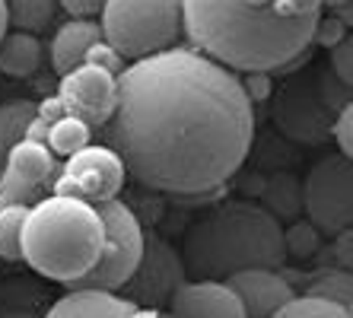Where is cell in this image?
<instances>
[{
	"instance_id": "obj_25",
	"label": "cell",
	"mask_w": 353,
	"mask_h": 318,
	"mask_svg": "<svg viewBox=\"0 0 353 318\" xmlns=\"http://www.w3.org/2000/svg\"><path fill=\"white\" fill-rule=\"evenodd\" d=\"M328 70L341 83L350 86V80H353V39H350V32L337 41V45L328 48Z\"/></svg>"
},
{
	"instance_id": "obj_3",
	"label": "cell",
	"mask_w": 353,
	"mask_h": 318,
	"mask_svg": "<svg viewBox=\"0 0 353 318\" xmlns=\"http://www.w3.org/2000/svg\"><path fill=\"white\" fill-rule=\"evenodd\" d=\"M179 255L185 264V277L194 280L223 284L239 270H277L287 261L283 226L264 207L248 201H226L185 229Z\"/></svg>"
},
{
	"instance_id": "obj_5",
	"label": "cell",
	"mask_w": 353,
	"mask_h": 318,
	"mask_svg": "<svg viewBox=\"0 0 353 318\" xmlns=\"http://www.w3.org/2000/svg\"><path fill=\"white\" fill-rule=\"evenodd\" d=\"M102 41L121 61H147L175 48L181 35V3L175 0H108L99 13Z\"/></svg>"
},
{
	"instance_id": "obj_2",
	"label": "cell",
	"mask_w": 353,
	"mask_h": 318,
	"mask_svg": "<svg viewBox=\"0 0 353 318\" xmlns=\"http://www.w3.org/2000/svg\"><path fill=\"white\" fill-rule=\"evenodd\" d=\"M321 3L315 0H277V3H181V29L191 51L226 70L268 74L290 67L309 51Z\"/></svg>"
},
{
	"instance_id": "obj_11",
	"label": "cell",
	"mask_w": 353,
	"mask_h": 318,
	"mask_svg": "<svg viewBox=\"0 0 353 318\" xmlns=\"http://www.w3.org/2000/svg\"><path fill=\"white\" fill-rule=\"evenodd\" d=\"M54 156L39 140H19L0 169V204H26L41 201V191L51 185Z\"/></svg>"
},
{
	"instance_id": "obj_30",
	"label": "cell",
	"mask_w": 353,
	"mask_h": 318,
	"mask_svg": "<svg viewBox=\"0 0 353 318\" xmlns=\"http://www.w3.org/2000/svg\"><path fill=\"white\" fill-rule=\"evenodd\" d=\"M347 35V26L341 23V19H319V26H315V35L312 41H325V45H337V41Z\"/></svg>"
},
{
	"instance_id": "obj_20",
	"label": "cell",
	"mask_w": 353,
	"mask_h": 318,
	"mask_svg": "<svg viewBox=\"0 0 353 318\" xmlns=\"http://www.w3.org/2000/svg\"><path fill=\"white\" fill-rule=\"evenodd\" d=\"M35 121V106L32 102H7L0 106V169L7 163V156L13 153L19 140H26L29 124Z\"/></svg>"
},
{
	"instance_id": "obj_26",
	"label": "cell",
	"mask_w": 353,
	"mask_h": 318,
	"mask_svg": "<svg viewBox=\"0 0 353 318\" xmlns=\"http://www.w3.org/2000/svg\"><path fill=\"white\" fill-rule=\"evenodd\" d=\"M331 140L337 143V153L350 159V156H353V108L350 106L337 115L334 128H331Z\"/></svg>"
},
{
	"instance_id": "obj_19",
	"label": "cell",
	"mask_w": 353,
	"mask_h": 318,
	"mask_svg": "<svg viewBox=\"0 0 353 318\" xmlns=\"http://www.w3.org/2000/svg\"><path fill=\"white\" fill-rule=\"evenodd\" d=\"M90 134H92V128L86 121H80V118H74V115H64L61 121L48 124L45 147L51 150V156H64V159H70L74 153H80V150L90 147Z\"/></svg>"
},
{
	"instance_id": "obj_28",
	"label": "cell",
	"mask_w": 353,
	"mask_h": 318,
	"mask_svg": "<svg viewBox=\"0 0 353 318\" xmlns=\"http://www.w3.org/2000/svg\"><path fill=\"white\" fill-rule=\"evenodd\" d=\"M242 83V92H245V99L255 106V102H264V99H271V77L268 74H245V80Z\"/></svg>"
},
{
	"instance_id": "obj_16",
	"label": "cell",
	"mask_w": 353,
	"mask_h": 318,
	"mask_svg": "<svg viewBox=\"0 0 353 318\" xmlns=\"http://www.w3.org/2000/svg\"><path fill=\"white\" fill-rule=\"evenodd\" d=\"M137 309L118 293H102V290H70L67 296L54 299L45 318H131Z\"/></svg>"
},
{
	"instance_id": "obj_14",
	"label": "cell",
	"mask_w": 353,
	"mask_h": 318,
	"mask_svg": "<svg viewBox=\"0 0 353 318\" xmlns=\"http://www.w3.org/2000/svg\"><path fill=\"white\" fill-rule=\"evenodd\" d=\"M223 284L239 296L242 309H245V318H271L280 306H287L293 299V286L280 277L277 270H268V268L239 270V274L226 277Z\"/></svg>"
},
{
	"instance_id": "obj_29",
	"label": "cell",
	"mask_w": 353,
	"mask_h": 318,
	"mask_svg": "<svg viewBox=\"0 0 353 318\" xmlns=\"http://www.w3.org/2000/svg\"><path fill=\"white\" fill-rule=\"evenodd\" d=\"M58 10L70 13V19H92L102 13V0H64L58 3Z\"/></svg>"
},
{
	"instance_id": "obj_1",
	"label": "cell",
	"mask_w": 353,
	"mask_h": 318,
	"mask_svg": "<svg viewBox=\"0 0 353 318\" xmlns=\"http://www.w3.org/2000/svg\"><path fill=\"white\" fill-rule=\"evenodd\" d=\"M112 150L131 179L169 195H207L232 179L255 137V106L226 67L169 48L115 77Z\"/></svg>"
},
{
	"instance_id": "obj_12",
	"label": "cell",
	"mask_w": 353,
	"mask_h": 318,
	"mask_svg": "<svg viewBox=\"0 0 353 318\" xmlns=\"http://www.w3.org/2000/svg\"><path fill=\"white\" fill-rule=\"evenodd\" d=\"M58 99L64 102L67 115H74L80 121L92 124H105L115 115L118 102V83L112 74L99 70L92 64H80L77 70H70L67 77H61V90Z\"/></svg>"
},
{
	"instance_id": "obj_24",
	"label": "cell",
	"mask_w": 353,
	"mask_h": 318,
	"mask_svg": "<svg viewBox=\"0 0 353 318\" xmlns=\"http://www.w3.org/2000/svg\"><path fill=\"white\" fill-rule=\"evenodd\" d=\"M283 248H287V255H299V258L315 255V248H319V232H315V226L309 220L293 223V226L283 232Z\"/></svg>"
},
{
	"instance_id": "obj_6",
	"label": "cell",
	"mask_w": 353,
	"mask_h": 318,
	"mask_svg": "<svg viewBox=\"0 0 353 318\" xmlns=\"http://www.w3.org/2000/svg\"><path fill=\"white\" fill-rule=\"evenodd\" d=\"M350 106V86L328 67H312L287 80L274 102V124L296 143H325L337 115Z\"/></svg>"
},
{
	"instance_id": "obj_34",
	"label": "cell",
	"mask_w": 353,
	"mask_h": 318,
	"mask_svg": "<svg viewBox=\"0 0 353 318\" xmlns=\"http://www.w3.org/2000/svg\"><path fill=\"white\" fill-rule=\"evenodd\" d=\"M0 318H32V312H26V309H10V312H3Z\"/></svg>"
},
{
	"instance_id": "obj_13",
	"label": "cell",
	"mask_w": 353,
	"mask_h": 318,
	"mask_svg": "<svg viewBox=\"0 0 353 318\" xmlns=\"http://www.w3.org/2000/svg\"><path fill=\"white\" fill-rule=\"evenodd\" d=\"M169 318H245V309L220 280H185L169 299Z\"/></svg>"
},
{
	"instance_id": "obj_4",
	"label": "cell",
	"mask_w": 353,
	"mask_h": 318,
	"mask_svg": "<svg viewBox=\"0 0 353 318\" xmlns=\"http://www.w3.org/2000/svg\"><path fill=\"white\" fill-rule=\"evenodd\" d=\"M102 220L92 204L48 195L29 207L19 261L54 284H80L102 255Z\"/></svg>"
},
{
	"instance_id": "obj_22",
	"label": "cell",
	"mask_w": 353,
	"mask_h": 318,
	"mask_svg": "<svg viewBox=\"0 0 353 318\" xmlns=\"http://www.w3.org/2000/svg\"><path fill=\"white\" fill-rule=\"evenodd\" d=\"M305 296H319V299H328V302H337V306H344L350 309L353 302V280H350V270H337V268H328L315 274V280L309 284Z\"/></svg>"
},
{
	"instance_id": "obj_23",
	"label": "cell",
	"mask_w": 353,
	"mask_h": 318,
	"mask_svg": "<svg viewBox=\"0 0 353 318\" xmlns=\"http://www.w3.org/2000/svg\"><path fill=\"white\" fill-rule=\"evenodd\" d=\"M271 318H353L350 309L319 296H293L287 306H280Z\"/></svg>"
},
{
	"instance_id": "obj_15",
	"label": "cell",
	"mask_w": 353,
	"mask_h": 318,
	"mask_svg": "<svg viewBox=\"0 0 353 318\" xmlns=\"http://www.w3.org/2000/svg\"><path fill=\"white\" fill-rule=\"evenodd\" d=\"M99 41H102V32H99L96 19H67V23L58 26V32L51 39V48H48L51 67L61 77H67L70 70L86 64V54Z\"/></svg>"
},
{
	"instance_id": "obj_27",
	"label": "cell",
	"mask_w": 353,
	"mask_h": 318,
	"mask_svg": "<svg viewBox=\"0 0 353 318\" xmlns=\"http://www.w3.org/2000/svg\"><path fill=\"white\" fill-rule=\"evenodd\" d=\"M86 64L99 67V70H105V74H112V77L121 74V70H124V67H121L124 61H121V57H118L112 48H108L105 41H99V45H92L90 54H86Z\"/></svg>"
},
{
	"instance_id": "obj_32",
	"label": "cell",
	"mask_w": 353,
	"mask_h": 318,
	"mask_svg": "<svg viewBox=\"0 0 353 318\" xmlns=\"http://www.w3.org/2000/svg\"><path fill=\"white\" fill-rule=\"evenodd\" d=\"M7 3H3V0H0V41H3V35H7Z\"/></svg>"
},
{
	"instance_id": "obj_8",
	"label": "cell",
	"mask_w": 353,
	"mask_h": 318,
	"mask_svg": "<svg viewBox=\"0 0 353 318\" xmlns=\"http://www.w3.org/2000/svg\"><path fill=\"white\" fill-rule=\"evenodd\" d=\"M299 207L319 236H341L353 223V166L341 153L315 159L299 185Z\"/></svg>"
},
{
	"instance_id": "obj_7",
	"label": "cell",
	"mask_w": 353,
	"mask_h": 318,
	"mask_svg": "<svg viewBox=\"0 0 353 318\" xmlns=\"http://www.w3.org/2000/svg\"><path fill=\"white\" fill-rule=\"evenodd\" d=\"M102 220V255H99V264L80 280V290H102V293H115L121 290L131 274L137 270L140 255H143V226H140L137 213L124 201H102V204H92Z\"/></svg>"
},
{
	"instance_id": "obj_10",
	"label": "cell",
	"mask_w": 353,
	"mask_h": 318,
	"mask_svg": "<svg viewBox=\"0 0 353 318\" xmlns=\"http://www.w3.org/2000/svg\"><path fill=\"white\" fill-rule=\"evenodd\" d=\"M181 284H185V264H181L179 248L159 236H147L137 270H134L131 280L121 290H124V299L134 302L137 309L159 312V306H169L172 293Z\"/></svg>"
},
{
	"instance_id": "obj_18",
	"label": "cell",
	"mask_w": 353,
	"mask_h": 318,
	"mask_svg": "<svg viewBox=\"0 0 353 318\" xmlns=\"http://www.w3.org/2000/svg\"><path fill=\"white\" fill-rule=\"evenodd\" d=\"M58 17V3L54 0H17V3H7V23L17 29V32L35 35L45 32Z\"/></svg>"
},
{
	"instance_id": "obj_17",
	"label": "cell",
	"mask_w": 353,
	"mask_h": 318,
	"mask_svg": "<svg viewBox=\"0 0 353 318\" xmlns=\"http://www.w3.org/2000/svg\"><path fill=\"white\" fill-rule=\"evenodd\" d=\"M41 64V41L26 32H7L0 41V74L26 80Z\"/></svg>"
},
{
	"instance_id": "obj_33",
	"label": "cell",
	"mask_w": 353,
	"mask_h": 318,
	"mask_svg": "<svg viewBox=\"0 0 353 318\" xmlns=\"http://www.w3.org/2000/svg\"><path fill=\"white\" fill-rule=\"evenodd\" d=\"M131 318H163V315H159L157 309H134Z\"/></svg>"
},
{
	"instance_id": "obj_31",
	"label": "cell",
	"mask_w": 353,
	"mask_h": 318,
	"mask_svg": "<svg viewBox=\"0 0 353 318\" xmlns=\"http://www.w3.org/2000/svg\"><path fill=\"white\" fill-rule=\"evenodd\" d=\"M334 248H337V261L344 264V270H350V229L334 236Z\"/></svg>"
},
{
	"instance_id": "obj_21",
	"label": "cell",
	"mask_w": 353,
	"mask_h": 318,
	"mask_svg": "<svg viewBox=\"0 0 353 318\" xmlns=\"http://www.w3.org/2000/svg\"><path fill=\"white\" fill-rule=\"evenodd\" d=\"M29 217L26 204H0V258L19 261V245H23V226Z\"/></svg>"
},
{
	"instance_id": "obj_9",
	"label": "cell",
	"mask_w": 353,
	"mask_h": 318,
	"mask_svg": "<svg viewBox=\"0 0 353 318\" xmlns=\"http://www.w3.org/2000/svg\"><path fill=\"white\" fill-rule=\"evenodd\" d=\"M124 172L121 159L115 156L112 147H86L67 159L64 172L54 179V195L61 197H77L86 204H102V201H115L118 191L124 188Z\"/></svg>"
}]
</instances>
